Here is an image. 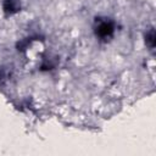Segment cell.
<instances>
[{"mask_svg": "<svg viewBox=\"0 0 156 156\" xmlns=\"http://www.w3.org/2000/svg\"><path fill=\"white\" fill-rule=\"evenodd\" d=\"M111 32H112V26H111L110 23L104 22V23H101V24L99 26V30H98V33H99L100 35L106 37V35L111 34Z\"/></svg>", "mask_w": 156, "mask_h": 156, "instance_id": "1", "label": "cell"}]
</instances>
